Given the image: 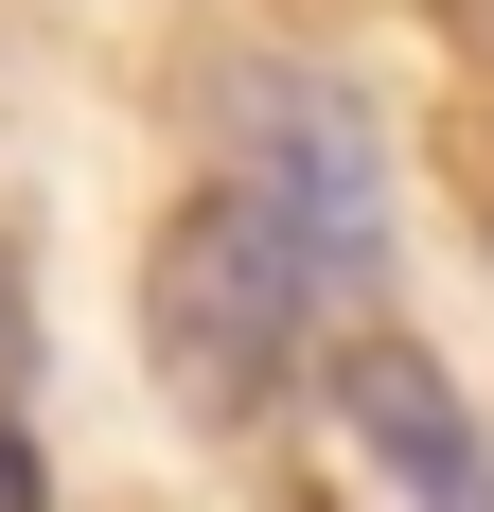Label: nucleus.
Returning <instances> with one entry per match:
<instances>
[{
	"mask_svg": "<svg viewBox=\"0 0 494 512\" xmlns=\"http://www.w3.org/2000/svg\"><path fill=\"white\" fill-rule=\"evenodd\" d=\"M300 336H318V283H300L283 230L212 177V195L159 230V265H142V354H159V389H177L195 424H265L283 371H300Z\"/></svg>",
	"mask_w": 494,
	"mask_h": 512,
	"instance_id": "nucleus-1",
	"label": "nucleus"
},
{
	"mask_svg": "<svg viewBox=\"0 0 494 512\" xmlns=\"http://www.w3.org/2000/svg\"><path fill=\"white\" fill-rule=\"evenodd\" d=\"M230 195L283 230V265L318 283V301H353L371 265H389V159H371V124H353V89H300V71H247L230 106Z\"/></svg>",
	"mask_w": 494,
	"mask_h": 512,
	"instance_id": "nucleus-2",
	"label": "nucleus"
},
{
	"mask_svg": "<svg viewBox=\"0 0 494 512\" xmlns=\"http://www.w3.org/2000/svg\"><path fill=\"white\" fill-rule=\"evenodd\" d=\"M336 424H353L424 512H494V424L459 407V371L424 354V336H336Z\"/></svg>",
	"mask_w": 494,
	"mask_h": 512,
	"instance_id": "nucleus-3",
	"label": "nucleus"
},
{
	"mask_svg": "<svg viewBox=\"0 0 494 512\" xmlns=\"http://www.w3.org/2000/svg\"><path fill=\"white\" fill-rule=\"evenodd\" d=\"M0 512H53V477H36V442H18V407H0Z\"/></svg>",
	"mask_w": 494,
	"mask_h": 512,
	"instance_id": "nucleus-4",
	"label": "nucleus"
},
{
	"mask_svg": "<svg viewBox=\"0 0 494 512\" xmlns=\"http://www.w3.org/2000/svg\"><path fill=\"white\" fill-rule=\"evenodd\" d=\"M265 512H318V495H265Z\"/></svg>",
	"mask_w": 494,
	"mask_h": 512,
	"instance_id": "nucleus-5",
	"label": "nucleus"
}]
</instances>
